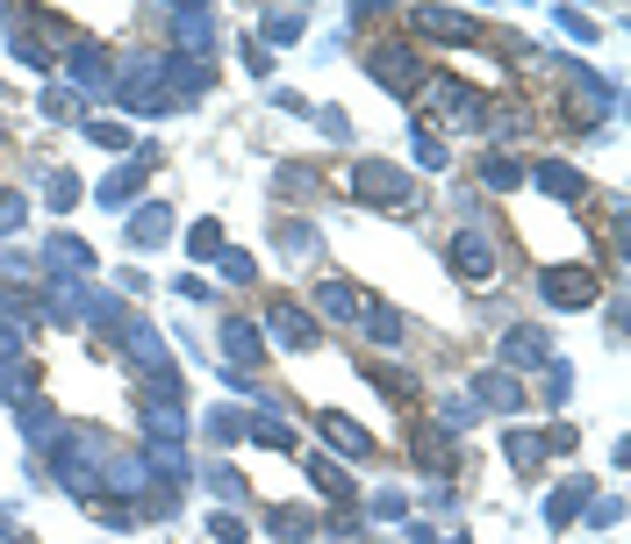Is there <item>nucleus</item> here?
Here are the masks:
<instances>
[{"instance_id": "1", "label": "nucleus", "mask_w": 631, "mask_h": 544, "mask_svg": "<svg viewBox=\"0 0 631 544\" xmlns=\"http://www.w3.org/2000/svg\"><path fill=\"white\" fill-rule=\"evenodd\" d=\"M352 201L388 208V215H416V180L402 165H380V158H359L352 165Z\"/></svg>"}, {"instance_id": "2", "label": "nucleus", "mask_w": 631, "mask_h": 544, "mask_svg": "<svg viewBox=\"0 0 631 544\" xmlns=\"http://www.w3.org/2000/svg\"><path fill=\"white\" fill-rule=\"evenodd\" d=\"M374 79L388 86V94H402V101H416V94L430 86V72H424V58H416V51H402V44H380V51H374Z\"/></svg>"}, {"instance_id": "3", "label": "nucleus", "mask_w": 631, "mask_h": 544, "mask_svg": "<svg viewBox=\"0 0 631 544\" xmlns=\"http://www.w3.org/2000/svg\"><path fill=\"white\" fill-rule=\"evenodd\" d=\"M538 294H546L553 308H588L596 301V272L588 265H546L538 272Z\"/></svg>"}, {"instance_id": "4", "label": "nucleus", "mask_w": 631, "mask_h": 544, "mask_svg": "<svg viewBox=\"0 0 631 544\" xmlns=\"http://www.w3.org/2000/svg\"><path fill=\"white\" fill-rule=\"evenodd\" d=\"M266 323H274V337L288 344V351H316V344H324V330H316V316H308V308H294V301H280L274 316H266Z\"/></svg>"}, {"instance_id": "5", "label": "nucleus", "mask_w": 631, "mask_h": 544, "mask_svg": "<svg viewBox=\"0 0 631 544\" xmlns=\"http://www.w3.org/2000/svg\"><path fill=\"white\" fill-rule=\"evenodd\" d=\"M316 316H330V323H359V308H366V294L352 287V280H316Z\"/></svg>"}, {"instance_id": "6", "label": "nucleus", "mask_w": 631, "mask_h": 544, "mask_svg": "<svg viewBox=\"0 0 631 544\" xmlns=\"http://www.w3.org/2000/svg\"><path fill=\"white\" fill-rule=\"evenodd\" d=\"M158 72H166V86H158V94H166V108H172V101H194V94H208V65H202V58H166Z\"/></svg>"}, {"instance_id": "7", "label": "nucleus", "mask_w": 631, "mask_h": 544, "mask_svg": "<svg viewBox=\"0 0 631 544\" xmlns=\"http://www.w3.org/2000/svg\"><path fill=\"white\" fill-rule=\"evenodd\" d=\"M452 265H460L466 280H488V272H495L488 237H481V230H460V237H452Z\"/></svg>"}, {"instance_id": "8", "label": "nucleus", "mask_w": 631, "mask_h": 544, "mask_svg": "<svg viewBox=\"0 0 631 544\" xmlns=\"http://www.w3.org/2000/svg\"><path fill=\"white\" fill-rule=\"evenodd\" d=\"M172 44L208 51V44H216V29H208V8H172Z\"/></svg>"}, {"instance_id": "9", "label": "nucleus", "mask_w": 631, "mask_h": 544, "mask_svg": "<svg viewBox=\"0 0 631 544\" xmlns=\"http://www.w3.org/2000/svg\"><path fill=\"white\" fill-rule=\"evenodd\" d=\"M144 466H151V480H172V487H187V473H194V466H187V452H180V444H166V437H158L151 452H144Z\"/></svg>"}, {"instance_id": "10", "label": "nucleus", "mask_w": 631, "mask_h": 544, "mask_svg": "<svg viewBox=\"0 0 631 544\" xmlns=\"http://www.w3.org/2000/svg\"><path fill=\"white\" fill-rule=\"evenodd\" d=\"M416 29L445 36V44H466V36H474V22H466L460 8H416Z\"/></svg>"}, {"instance_id": "11", "label": "nucleus", "mask_w": 631, "mask_h": 544, "mask_svg": "<svg viewBox=\"0 0 631 544\" xmlns=\"http://www.w3.org/2000/svg\"><path fill=\"white\" fill-rule=\"evenodd\" d=\"M222 351L238 358V366H266V344H258V330H252V323H238V316L222 323Z\"/></svg>"}, {"instance_id": "12", "label": "nucleus", "mask_w": 631, "mask_h": 544, "mask_svg": "<svg viewBox=\"0 0 631 544\" xmlns=\"http://www.w3.org/2000/svg\"><path fill=\"white\" fill-rule=\"evenodd\" d=\"M502 366H517V373H524V366H546V337H538V330H510V337H502Z\"/></svg>"}, {"instance_id": "13", "label": "nucleus", "mask_w": 631, "mask_h": 544, "mask_svg": "<svg viewBox=\"0 0 631 544\" xmlns=\"http://www.w3.org/2000/svg\"><path fill=\"white\" fill-rule=\"evenodd\" d=\"M474 394H481V401H495V408H524V387H517L510 373H481Z\"/></svg>"}, {"instance_id": "14", "label": "nucleus", "mask_w": 631, "mask_h": 544, "mask_svg": "<svg viewBox=\"0 0 631 544\" xmlns=\"http://www.w3.org/2000/svg\"><path fill=\"white\" fill-rule=\"evenodd\" d=\"M359 323H366V337H380V344H402V316H395V308L366 301V308H359Z\"/></svg>"}, {"instance_id": "15", "label": "nucleus", "mask_w": 631, "mask_h": 544, "mask_svg": "<svg viewBox=\"0 0 631 544\" xmlns=\"http://www.w3.org/2000/svg\"><path fill=\"white\" fill-rule=\"evenodd\" d=\"M137 187H144V165H116V172L101 180V201H108V208H122Z\"/></svg>"}, {"instance_id": "16", "label": "nucleus", "mask_w": 631, "mask_h": 544, "mask_svg": "<svg viewBox=\"0 0 631 544\" xmlns=\"http://www.w3.org/2000/svg\"><path fill=\"white\" fill-rule=\"evenodd\" d=\"M324 437L338 444V452H352V459H366V430L344 423V416H324Z\"/></svg>"}, {"instance_id": "17", "label": "nucleus", "mask_w": 631, "mask_h": 544, "mask_svg": "<svg viewBox=\"0 0 631 544\" xmlns=\"http://www.w3.org/2000/svg\"><path fill=\"white\" fill-rule=\"evenodd\" d=\"M308 530H316V516H308V509H274V537L308 544Z\"/></svg>"}, {"instance_id": "18", "label": "nucleus", "mask_w": 631, "mask_h": 544, "mask_svg": "<svg viewBox=\"0 0 631 544\" xmlns=\"http://www.w3.org/2000/svg\"><path fill=\"white\" fill-rule=\"evenodd\" d=\"M172 230V208H137V222H130V237L137 244H158Z\"/></svg>"}, {"instance_id": "19", "label": "nucleus", "mask_w": 631, "mask_h": 544, "mask_svg": "<svg viewBox=\"0 0 631 544\" xmlns=\"http://www.w3.org/2000/svg\"><path fill=\"white\" fill-rule=\"evenodd\" d=\"M72 72H80V86H108V58L94 51V44H80V51H72Z\"/></svg>"}, {"instance_id": "20", "label": "nucleus", "mask_w": 631, "mask_h": 544, "mask_svg": "<svg viewBox=\"0 0 631 544\" xmlns=\"http://www.w3.org/2000/svg\"><path fill=\"white\" fill-rule=\"evenodd\" d=\"M280 251L308 258V251H316V230H308V222H280Z\"/></svg>"}, {"instance_id": "21", "label": "nucleus", "mask_w": 631, "mask_h": 544, "mask_svg": "<svg viewBox=\"0 0 631 544\" xmlns=\"http://www.w3.org/2000/svg\"><path fill=\"white\" fill-rule=\"evenodd\" d=\"M266 36H274V44L302 36V15H294V8H266Z\"/></svg>"}, {"instance_id": "22", "label": "nucleus", "mask_w": 631, "mask_h": 544, "mask_svg": "<svg viewBox=\"0 0 631 544\" xmlns=\"http://www.w3.org/2000/svg\"><path fill=\"white\" fill-rule=\"evenodd\" d=\"M481 180H488V187H524V165H510V158H488V165H481Z\"/></svg>"}, {"instance_id": "23", "label": "nucleus", "mask_w": 631, "mask_h": 544, "mask_svg": "<svg viewBox=\"0 0 631 544\" xmlns=\"http://www.w3.org/2000/svg\"><path fill=\"white\" fill-rule=\"evenodd\" d=\"M51 258H58V265H72V272H86V265H94V251H86L80 237H58V244H51Z\"/></svg>"}, {"instance_id": "24", "label": "nucleus", "mask_w": 631, "mask_h": 544, "mask_svg": "<svg viewBox=\"0 0 631 544\" xmlns=\"http://www.w3.org/2000/svg\"><path fill=\"white\" fill-rule=\"evenodd\" d=\"M510 459H517V466H524V473H531V466L546 459V437H524V430H517V437H510Z\"/></svg>"}, {"instance_id": "25", "label": "nucleus", "mask_w": 631, "mask_h": 544, "mask_svg": "<svg viewBox=\"0 0 631 544\" xmlns=\"http://www.w3.org/2000/svg\"><path fill=\"white\" fill-rule=\"evenodd\" d=\"M86 136L108 144V151H130V129H122V122H86Z\"/></svg>"}, {"instance_id": "26", "label": "nucleus", "mask_w": 631, "mask_h": 544, "mask_svg": "<svg viewBox=\"0 0 631 544\" xmlns=\"http://www.w3.org/2000/svg\"><path fill=\"white\" fill-rule=\"evenodd\" d=\"M538 180H546V194H560V201H574V172H567V165H546V172H538Z\"/></svg>"}, {"instance_id": "27", "label": "nucleus", "mask_w": 631, "mask_h": 544, "mask_svg": "<svg viewBox=\"0 0 631 544\" xmlns=\"http://www.w3.org/2000/svg\"><path fill=\"white\" fill-rule=\"evenodd\" d=\"M15 230H22V194L0 187V237H15Z\"/></svg>"}, {"instance_id": "28", "label": "nucleus", "mask_w": 631, "mask_h": 544, "mask_svg": "<svg viewBox=\"0 0 631 544\" xmlns=\"http://www.w3.org/2000/svg\"><path fill=\"white\" fill-rule=\"evenodd\" d=\"M216 244H222L216 222H194V244H187V251H194V258H216Z\"/></svg>"}, {"instance_id": "29", "label": "nucleus", "mask_w": 631, "mask_h": 544, "mask_svg": "<svg viewBox=\"0 0 631 544\" xmlns=\"http://www.w3.org/2000/svg\"><path fill=\"white\" fill-rule=\"evenodd\" d=\"M80 201V180H72V172H51V208H72Z\"/></svg>"}, {"instance_id": "30", "label": "nucleus", "mask_w": 631, "mask_h": 544, "mask_svg": "<svg viewBox=\"0 0 631 544\" xmlns=\"http://www.w3.org/2000/svg\"><path fill=\"white\" fill-rule=\"evenodd\" d=\"M208 487H216V494H222V502H230V494H244V480H238V473H230V466H208Z\"/></svg>"}, {"instance_id": "31", "label": "nucleus", "mask_w": 631, "mask_h": 544, "mask_svg": "<svg viewBox=\"0 0 631 544\" xmlns=\"http://www.w3.org/2000/svg\"><path fill=\"white\" fill-rule=\"evenodd\" d=\"M308 473H316V487H324V494H344V473H338V466H330V459H316V466H308Z\"/></svg>"}, {"instance_id": "32", "label": "nucleus", "mask_w": 631, "mask_h": 544, "mask_svg": "<svg viewBox=\"0 0 631 544\" xmlns=\"http://www.w3.org/2000/svg\"><path fill=\"white\" fill-rule=\"evenodd\" d=\"M244 430H252L258 444H294V430H288V423H244Z\"/></svg>"}, {"instance_id": "33", "label": "nucleus", "mask_w": 631, "mask_h": 544, "mask_svg": "<svg viewBox=\"0 0 631 544\" xmlns=\"http://www.w3.org/2000/svg\"><path fill=\"white\" fill-rule=\"evenodd\" d=\"M280 187H288V194H308V187H316V172H308V165H288V172H280Z\"/></svg>"}, {"instance_id": "34", "label": "nucleus", "mask_w": 631, "mask_h": 544, "mask_svg": "<svg viewBox=\"0 0 631 544\" xmlns=\"http://www.w3.org/2000/svg\"><path fill=\"white\" fill-rule=\"evenodd\" d=\"M238 430H244V416H238V408H216V437L230 444V437H238Z\"/></svg>"}, {"instance_id": "35", "label": "nucleus", "mask_w": 631, "mask_h": 544, "mask_svg": "<svg viewBox=\"0 0 631 544\" xmlns=\"http://www.w3.org/2000/svg\"><path fill=\"white\" fill-rule=\"evenodd\" d=\"M0 358H22V337H15V330H0Z\"/></svg>"}]
</instances>
